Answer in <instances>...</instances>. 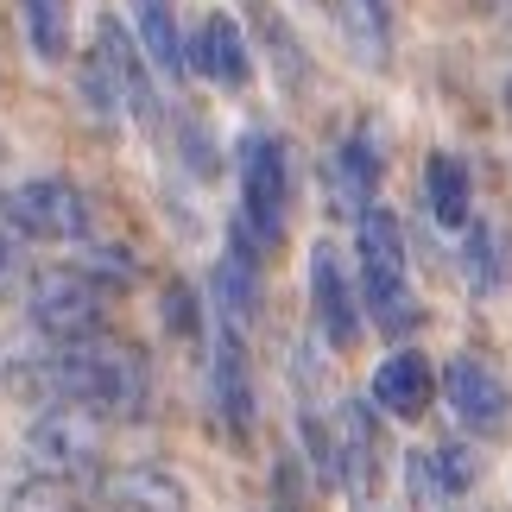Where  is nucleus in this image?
<instances>
[{
  "instance_id": "1",
  "label": "nucleus",
  "mask_w": 512,
  "mask_h": 512,
  "mask_svg": "<svg viewBox=\"0 0 512 512\" xmlns=\"http://www.w3.org/2000/svg\"><path fill=\"white\" fill-rule=\"evenodd\" d=\"M26 380H38V392H51V405H83L95 418H140L152 373L146 354L127 348L121 336H83V342H45L26 361Z\"/></svg>"
},
{
  "instance_id": "2",
  "label": "nucleus",
  "mask_w": 512,
  "mask_h": 512,
  "mask_svg": "<svg viewBox=\"0 0 512 512\" xmlns=\"http://www.w3.org/2000/svg\"><path fill=\"white\" fill-rule=\"evenodd\" d=\"M354 266H361V304L380 336H405L418 323V298H411V260H405V228L392 209H361V234H354Z\"/></svg>"
},
{
  "instance_id": "3",
  "label": "nucleus",
  "mask_w": 512,
  "mask_h": 512,
  "mask_svg": "<svg viewBox=\"0 0 512 512\" xmlns=\"http://www.w3.org/2000/svg\"><path fill=\"white\" fill-rule=\"evenodd\" d=\"M26 462L38 481L102 487V418L83 405H45L26 424Z\"/></svg>"
},
{
  "instance_id": "4",
  "label": "nucleus",
  "mask_w": 512,
  "mask_h": 512,
  "mask_svg": "<svg viewBox=\"0 0 512 512\" xmlns=\"http://www.w3.org/2000/svg\"><path fill=\"white\" fill-rule=\"evenodd\" d=\"M7 228H19L26 241H89L95 234V209L70 177H26L0 196Z\"/></svg>"
},
{
  "instance_id": "5",
  "label": "nucleus",
  "mask_w": 512,
  "mask_h": 512,
  "mask_svg": "<svg viewBox=\"0 0 512 512\" xmlns=\"http://www.w3.org/2000/svg\"><path fill=\"white\" fill-rule=\"evenodd\" d=\"M291 215V159L272 133L241 140V228H260V247H279Z\"/></svg>"
},
{
  "instance_id": "6",
  "label": "nucleus",
  "mask_w": 512,
  "mask_h": 512,
  "mask_svg": "<svg viewBox=\"0 0 512 512\" xmlns=\"http://www.w3.org/2000/svg\"><path fill=\"white\" fill-rule=\"evenodd\" d=\"M26 323L38 329V342H83L102 323V291H95L89 272L76 266H51L38 272L26 291Z\"/></svg>"
},
{
  "instance_id": "7",
  "label": "nucleus",
  "mask_w": 512,
  "mask_h": 512,
  "mask_svg": "<svg viewBox=\"0 0 512 512\" xmlns=\"http://www.w3.org/2000/svg\"><path fill=\"white\" fill-rule=\"evenodd\" d=\"M437 392L449 399V411H456L462 430H475V437H506V424H512V392H506V380L481 361V354H456V361L443 367Z\"/></svg>"
},
{
  "instance_id": "8",
  "label": "nucleus",
  "mask_w": 512,
  "mask_h": 512,
  "mask_svg": "<svg viewBox=\"0 0 512 512\" xmlns=\"http://www.w3.org/2000/svg\"><path fill=\"white\" fill-rule=\"evenodd\" d=\"M310 298H317V329L329 336V348H354V336H361V285L348 279L342 253L329 241L310 247Z\"/></svg>"
},
{
  "instance_id": "9",
  "label": "nucleus",
  "mask_w": 512,
  "mask_h": 512,
  "mask_svg": "<svg viewBox=\"0 0 512 512\" xmlns=\"http://www.w3.org/2000/svg\"><path fill=\"white\" fill-rule=\"evenodd\" d=\"M209 399L222 411L228 437H247L260 405H253V380H247V348H241V329L215 323V342H209Z\"/></svg>"
},
{
  "instance_id": "10",
  "label": "nucleus",
  "mask_w": 512,
  "mask_h": 512,
  "mask_svg": "<svg viewBox=\"0 0 512 512\" xmlns=\"http://www.w3.org/2000/svg\"><path fill=\"white\" fill-rule=\"evenodd\" d=\"M336 475L354 506H367L380 494V430H373V411L354 399L336 411Z\"/></svg>"
},
{
  "instance_id": "11",
  "label": "nucleus",
  "mask_w": 512,
  "mask_h": 512,
  "mask_svg": "<svg viewBox=\"0 0 512 512\" xmlns=\"http://www.w3.org/2000/svg\"><path fill=\"white\" fill-rule=\"evenodd\" d=\"M102 506L114 512H190V487L171 475V468H152V462H133V468H114L102 475Z\"/></svg>"
},
{
  "instance_id": "12",
  "label": "nucleus",
  "mask_w": 512,
  "mask_h": 512,
  "mask_svg": "<svg viewBox=\"0 0 512 512\" xmlns=\"http://www.w3.org/2000/svg\"><path fill=\"white\" fill-rule=\"evenodd\" d=\"M430 399H437V367L418 348H392L373 373V405L392 411V418H424Z\"/></svg>"
},
{
  "instance_id": "13",
  "label": "nucleus",
  "mask_w": 512,
  "mask_h": 512,
  "mask_svg": "<svg viewBox=\"0 0 512 512\" xmlns=\"http://www.w3.org/2000/svg\"><path fill=\"white\" fill-rule=\"evenodd\" d=\"M190 70L196 76H215V83L222 89H241L247 83V32L234 26L228 13H209L203 26L190 32Z\"/></svg>"
},
{
  "instance_id": "14",
  "label": "nucleus",
  "mask_w": 512,
  "mask_h": 512,
  "mask_svg": "<svg viewBox=\"0 0 512 512\" xmlns=\"http://www.w3.org/2000/svg\"><path fill=\"white\" fill-rule=\"evenodd\" d=\"M462 272H468V285H475L481 298L506 291V285H512V241H506V228L468 222V228H462Z\"/></svg>"
},
{
  "instance_id": "15",
  "label": "nucleus",
  "mask_w": 512,
  "mask_h": 512,
  "mask_svg": "<svg viewBox=\"0 0 512 512\" xmlns=\"http://www.w3.org/2000/svg\"><path fill=\"white\" fill-rule=\"evenodd\" d=\"M95 51H102V57H108V70L121 76V95H127V108H133V114H152V108H159V102H152V76H146V51H140V38H127L121 19H108V13H102Z\"/></svg>"
},
{
  "instance_id": "16",
  "label": "nucleus",
  "mask_w": 512,
  "mask_h": 512,
  "mask_svg": "<svg viewBox=\"0 0 512 512\" xmlns=\"http://www.w3.org/2000/svg\"><path fill=\"white\" fill-rule=\"evenodd\" d=\"M424 190H430V215L443 228H468L475 222V196H468V171L449 152H430L424 159Z\"/></svg>"
},
{
  "instance_id": "17",
  "label": "nucleus",
  "mask_w": 512,
  "mask_h": 512,
  "mask_svg": "<svg viewBox=\"0 0 512 512\" xmlns=\"http://www.w3.org/2000/svg\"><path fill=\"white\" fill-rule=\"evenodd\" d=\"M253 32H260V45H266V57H272V70H279V83H285V89H304V83H310V57H304L298 38H291L285 13L272 7V0H253Z\"/></svg>"
},
{
  "instance_id": "18",
  "label": "nucleus",
  "mask_w": 512,
  "mask_h": 512,
  "mask_svg": "<svg viewBox=\"0 0 512 512\" xmlns=\"http://www.w3.org/2000/svg\"><path fill=\"white\" fill-rule=\"evenodd\" d=\"M342 19V32H348V45L367 57V64H380L386 45H392V7L386 0H329Z\"/></svg>"
},
{
  "instance_id": "19",
  "label": "nucleus",
  "mask_w": 512,
  "mask_h": 512,
  "mask_svg": "<svg viewBox=\"0 0 512 512\" xmlns=\"http://www.w3.org/2000/svg\"><path fill=\"white\" fill-rule=\"evenodd\" d=\"M133 32H140V51L165 76L184 70V45H177V26H171V0H133Z\"/></svg>"
},
{
  "instance_id": "20",
  "label": "nucleus",
  "mask_w": 512,
  "mask_h": 512,
  "mask_svg": "<svg viewBox=\"0 0 512 512\" xmlns=\"http://www.w3.org/2000/svg\"><path fill=\"white\" fill-rule=\"evenodd\" d=\"M76 76H83V102H89V114H95V121H102V127H114V121H121V108H127V95H121V76L108 70V57L95 51V45H89V57H83V70H76Z\"/></svg>"
},
{
  "instance_id": "21",
  "label": "nucleus",
  "mask_w": 512,
  "mask_h": 512,
  "mask_svg": "<svg viewBox=\"0 0 512 512\" xmlns=\"http://www.w3.org/2000/svg\"><path fill=\"white\" fill-rule=\"evenodd\" d=\"M26 19H32V51L57 64L70 51V0H26Z\"/></svg>"
},
{
  "instance_id": "22",
  "label": "nucleus",
  "mask_w": 512,
  "mask_h": 512,
  "mask_svg": "<svg viewBox=\"0 0 512 512\" xmlns=\"http://www.w3.org/2000/svg\"><path fill=\"white\" fill-rule=\"evenodd\" d=\"M424 462H430V481H437V500H456L475 487V449H462V443H443V449H424Z\"/></svg>"
},
{
  "instance_id": "23",
  "label": "nucleus",
  "mask_w": 512,
  "mask_h": 512,
  "mask_svg": "<svg viewBox=\"0 0 512 512\" xmlns=\"http://www.w3.org/2000/svg\"><path fill=\"white\" fill-rule=\"evenodd\" d=\"M373 177H380V152H373V140L367 133H354V140L342 146V184H348V196L367 209V190H373Z\"/></svg>"
},
{
  "instance_id": "24",
  "label": "nucleus",
  "mask_w": 512,
  "mask_h": 512,
  "mask_svg": "<svg viewBox=\"0 0 512 512\" xmlns=\"http://www.w3.org/2000/svg\"><path fill=\"white\" fill-rule=\"evenodd\" d=\"M7 512H76V487H64V481H26L7 500Z\"/></svg>"
},
{
  "instance_id": "25",
  "label": "nucleus",
  "mask_w": 512,
  "mask_h": 512,
  "mask_svg": "<svg viewBox=\"0 0 512 512\" xmlns=\"http://www.w3.org/2000/svg\"><path fill=\"white\" fill-rule=\"evenodd\" d=\"M165 323L177 336H203V310H196V298L184 285H165Z\"/></svg>"
},
{
  "instance_id": "26",
  "label": "nucleus",
  "mask_w": 512,
  "mask_h": 512,
  "mask_svg": "<svg viewBox=\"0 0 512 512\" xmlns=\"http://www.w3.org/2000/svg\"><path fill=\"white\" fill-rule=\"evenodd\" d=\"M19 266H26V234L0 222V291H7V285L19 279Z\"/></svg>"
},
{
  "instance_id": "27",
  "label": "nucleus",
  "mask_w": 512,
  "mask_h": 512,
  "mask_svg": "<svg viewBox=\"0 0 512 512\" xmlns=\"http://www.w3.org/2000/svg\"><path fill=\"white\" fill-rule=\"evenodd\" d=\"M481 13H500V19H512V0H475Z\"/></svg>"
},
{
  "instance_id": "28",
  "label": "nucleus",
  "mask_w": 512,
  "mask_h": 512,
  "mask_svg": "<svg viewBox=\"0 0 512 512\" xmlns=\"http://www.w3.org/2000/svg\"><path fill=\"white\" fill-rule=\"evenodd\" d=\"M500 114L512 121V70H506V83H500Z\"/></svg>"
}]
</instances>
